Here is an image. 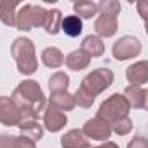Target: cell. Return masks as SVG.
I'll return each mask as SVG.
<instances>
[{
  "mask_svg": "<svg viewBox=\"0 0 148 148\" xmlns=\"http://www.w3.org/2000/svg\"><path fill=\"white\" fill-rule=\"evenodd\" d=\"M12 103L21 113V120H38L47 106V98L35 80H23L11 96Z\"/></svg>",
  "mask_w": 148,
  "mask_h": 148,
  "instance_id": "obj_1",
  "label": "cell"
},
{
  "mask_svg": "<svg viewBox=\"0 0 148 148\" xmlns=\"http://www.w3.org/2000/svg\"><path fill=\"white\" fill-rule=\"evenodd\" d=\"M113 71L110 68H96L91 73L82 79L79 89L75 91L73 98H75V103L82 108H91L96 96L101 94L103 91H106L112 84H113Z\"/></svg>",
  "mask_w": 148,
  "mask_h": 148,
  "instance_id": "obj_2",
  "label": "cell"
},
{
  "mask_svg": "<svg viewBox=\"0 0 148 148\" xmlns=\"http://www.w3.org/2000/svg\"><path fill=\"white\" fill-rule=\"evenodd\" d=\"M11 54L23 75H32L38 70V59L35 52V44L26 37H18L11 45Z\"/></svg>",
  "mask_w": 148,
  "mask_h": 148,
  "instance_id": "obj_3",
  "label": "cell"
},
{
  "mask_svg": "<svg viewBox=\"0 0 148 148\" xmlns=\"http://www.w3.org/2000/svg\"><path fill=\"white\" fill-rule=\"evenodd\" d=\"M129 105H127V101H125V98L120 94V92H115V94H112L110 98H106L103 103H101V106H99V110H98V115L96 117H99L101 120H105L106 124H115L117 120H120V119H124V117H129Z\"/></svg>",
  "mask_w": 148,
  "mask_h": 148,
  "instance_id": "obj_4",
  "label": "cell"
},
{
  "mask_svg": "<svg viewBox=\"0 0 148 148\" xmlns=\"http://www.w3.org/2000/svg\"><path fill=\"white\" fill-rule=\"evenodd\" d=\"M45 18V9L42 5L25 4L16 11V28L21 32H30L35 26H42Z\"/></svg>",
  "mask_w": 148,
  "mask_h": 148,
  "instance_id": "obj_5",
  "label": "cell"
},
{
  "mask_svg": "<svg viewBox=\"0 0 148 148\" xmlns=\"http://www.w3.org/2000/svg\"><path fill=\"white\" fill-rule=\"evenodd\" d=\"M141 49H143V47H141L139 38H136V37H132V35H124V37H120V38L113 44L112 54H113L115 59L125 61V59H131V58H134V56H139Z\"/></svg>",
  "mask_w": 148,
  "mask_h": 148,
  "instance_id": "obj_6",
  "label": "cell"
},
{
  "mask_svg": "<svg viewBox=\"0 0 148 148\" xmlns=\"http://www.w3.org/2000/svg\"><path fill=\"white\" fill-rule=\"evenodd\" d=\"M82 132L87 139H96V141H108L110 136H112V127L110 124H106L105 120H101L99 117H94V119H89L84 127H82Z\"/></svg>",
  "mask_w": 148,
  "mask_h": 148,
  "instance_id": "obj_7",
  "label": "cell"
},
{
  "mask_svg": "<svg viewBox=\"0 0 148 148\" xmlns=\"http://www.w3.org/2000/svg\"><path fill=\"white\" fill-rule=\"evenodd\" d=\"M42 119H44V127H45L49 132H59V131L68 124L66 113L61 112V110H58V108H54V106H51V105L45 106Z\"/></svg>",
  "mask_w": 148,
  "mask_h": 148,
  "instance_id": "obj_8",
  "label": "cell"
},
{
  "mask_svg": "<svg viewBox=\"0 0 148 148\" xmlns=\"http://www.w3.org/2000/svg\"><path fill=\"white\" fill-rule=\"evenodd\" d=\"M19 122H21V113L12 103V99L7 96H0V124L9 127H14V125L18 127Z\"/></svg>",
  "mask_w": 148,
  "mask_h": 148,
  "instance_id": "obj_9",
  "label": "cell"
},
{
  "mask_svg": "<svg viewBox=\"0 0 148 148\" xmlns=\"http://www.w3.org/2000/svg\"><path fill=\"white\" fill-rule=\"evenodd\" d=\"M125 77L131 86L143 87L148 82V61H138L125 70Z\"/></svg>",
  "mask_w": 148,
  "mask_h": 148,
  "instance_id": "obj_10",
  "label": "cell"
},
{
  "mask_svg": "<svg viewBox=\"0 0 148 148\" xmlns=\"http://www.w3.org/2000/svg\"><path fill=\"white\" fill-rule=\"evenodd\" d=\"M94 30L98 33L99 38H110L117 33L119 30V19L117 16H106V14H99L96 23H94Z\"/></svg>",
  "mask_w": 148,
  "mask_h": 148,
  "instance_id": "obj_11",
  "label": "cell"
},
{
  "mask_svg": "<svg viewBox=\"0 0 148 148\" xmlns=\"http://www.w3.org/2000/svg\"><path fill=\"white\" fill-rule=\"evenodd\" d=\"M129 105V108H136V110H145L146 108V89L145 87H138V86H127L124 89L122 94Z\"/></svg>",
  "mask_w": 148,
  "mask_h": 148,
  "instance_id": "obj_12",
  "label": "cell"
},
{
  "mask_svg": "<svg viewBox=\"0 0 148 148\" xmlns=\"http://www.w3.org/2000/svg\"><path fill=\"white\" fill-rule=\"evenodd\" d=\"M61 146L63 148H91V143L84 136L82 129H70L61 136Z\"/></svg>",
  "mask_w": 148,
  "mask_h": 148,
  "instance_id": "obj_13",
  "label": "cell"
},
{
  "mask_svg": "<svg viewBox=\"0 0 148 148\" xmlns=\"http://www.w3.org/2000/svg\"><path fill=\"white\" fill-rule=\"evenodd\" d=\"M64 64L68 66V70L80 71V70H86V68L91 64V56H89L87 52H84L82 49L71 51V52L64 58Z\"/></svg>",
  "mask_w": 148,
  "mask_h": 148,
  "instance_id": "obj_14",
  "label": "cell"
},
{
  "mask_svg": "<svg viewBox=\"0 0 148 148\" xmlns=\"http://www.w3.org/2000/svg\"><path fill=\"white\" fill-rule=\"evenodd\" d=\"M49 105L54 106V108H58V110H61V112H71L73 108L77 106L75 98H73V94H70L68 91L51 94V98H49Z\"/></svg>",
  "mask_w": 148,
  "mask_h": 148,
  "instance_id": "obj_15",
  "label": "cell"
},
{
  "mask_svg": "<svg viewBox=\"0 0 148 148\" xmlns=\"http://www.w3.org/2000/svg\"><path fill=\"white\" fill-rule=\"evenodd\" d=\"M18 127L21 131V136L32 139L33 143H37L44 136V125H40L38 120H21L18 124Z\"/></svg>",
  "mask_w": 148,
  "mask_h": 148,
  "instance_id": "obj_16",
  "label": "cell"
},
{
  "mask_svg": "<svg viewBox=\"0 0 148 148\" xmlns=\"http://www.w3.org/2000/svg\"><path fill=\"white\" fill-rule=\"evenodd\" d=\"M61 21H63V14L58 9H51L45 11V18L42 23V28L45 30V33L49 35H56L61 32Z\"/></svg>",
  "mask_w": 148,
  "mask_h": 148,
  "instance_id": "obj_17",
  "label": "cell"
},
{
  "mask_svg": "<svg viewBox=\"0 0 148 148\" xmlns=\"http://www.w3.org/2000/svg\"><path fill=\"white\" fill-rule=\"evenodd\" d=\"M80 49L84 52H87L91 58H99L105 54V44L103 40L98 37V35H87L84 40H82V45Z\"/></svg>",
  "mask_w": 148,
  "mask_h": 148,
  "instance_id": "obj_18",
  "label": "cell"
},
{
  "mask_svg": "<svg viewBox=\"0 0 148 148\" xmlns=\"http://www.w3.org/2000/svg\"><path fill=\"white\" fill-rule=\"evenodd\" d=\"M0 148H37L35 143L25 136L0 134Z\"/></svg>",
  "mask_w": 148,
  "mask_h": 148,
  "instance_id": "obj_19",
  "label": "cell"
},
{
  "mask_svg": "<svg viewBox=\"0 0 148 148\" xmlns=\"http://www.w3.org/2000/svg\"><path fill=\"white\" fill-rule=\"evenodd\" d=\"M16 0H2L0 2V21L7 26H16V9H18Z\"/></svg>",
  "mask_w": 148,
  "mask_h": 148,
  "instance_id": "obj_20",
  "label": "cell"
},
{
  "mask_svg": "<svg viewBox=\"0 0 148 148\" xmlns=\"http://www.w3.org/2000/svg\"><path fill=\"white\" fill-rule=\"evenodd\" d=\"M61 30L64 32V35L75 38V37H79V35L82 33V30H84L82 19H80L79 16H75V14H70V16L63 18V21H61Z\"/></svg>",
  "mask_w": 148,
  "mask_h": 148,
  "instance_id": "obj_21",
  "label": "cell"
},
{
  "mask_svg": "<svg viewBox=\"0 0 148 148\" xmlns=\"http://www.w3.org/2000/svg\"><path fill=\"white\" fill-rule=\"evenodd\" d=\"M42 61H44V64H45L47 68L56 70V68H61V66H63L64 56H63V52H61L58 47H45V49L42 51Z\"/></svg>",
  "mask_w": 148,
  "mask_h": 148,
  "instance_id": "obj_22",
  "label": "cell"
},
{
  "mask_svg": "<svg viewBox=\"0 0 148 148\" xmlns=\"http://www.w3.org/2000/svg\"><path fill=\"white\" fill-rule=\"evenodd\" d=\"M73 11H75V16H79L80 19H91L94 14H98V4L89 2V0H80V2L73 4Z\"/></svg>",
  "mask_w": 148,
  "mask_h": 148,
  "instance_id": "obj_23",
  "label": "cell"
},
{
  "mask_svg": "<svg viewBox=\"0 0 148 148\" xmlns=\"http://www.w3.org/2000/svg\"><path fill=\"white\" fill-rule=\"evenodd\" d=\"M70 86V77L66 75L64 71H56L54 75H51L49 79V89H51V94L54 92H64Z\"/></svg>",
  "mask_w": 148,
  "mask_h": 148,
  "instance_id": "obj_24",
  "label": "cell"
},
{
  "mask_svg": "<svg viewBox=\"0 0 148 148\" xmlns=\"http://www.w3.org/2000/svg\"><path fill=\"white\" fill-rule=\"evenodd\" d=\"M120 4L117 0H101L98 4V12L99 14H106V16H117L120 14Z\"/></svg>",
  "mask_w": 148,
  "mask_h": 148,
  "instance_id": "obj_25",
  "label": "cell"
},
{
  "mask_svg": "<svg viewBox=\"0 0 148 148\" xmlns=\"http://www.w3.org/2000/svg\"><path fill=\"white\" fill-rule=\"evenodd\" d=\"M110 127H112V132H115L119 136H125V134H129L132 131V120L129 117H124V119L117 120L115 124H112Z\"/></svg>",
  "mask_w": 148,
  "mask_h": 148,
  "instance_id": "obj_26",
  "label": "cell"
},
{
  "mask_svg": "<svg viewBox=\"0 0 148 148\" xmlns=\"http://www.w3.org/2000/svg\"><path fill=\"white\" fill-rule=\"evenodd\" d=\"M127 148H148V141H146V138H143V136H136V138H132V139L129 141Z\"/></svg>",
  "mask_w": 148,
  "mask_h": 148,
  "instance_id": "obj_27",
  "label": "cell"
},
{
  "mask_svg": "<svg viewBox=\"0 0 148 148\" xmlns=\"http://www.w3.org/2000/svg\"><path fill=\"white\" fill-rule=\"evenodd\" d=\"M94 148H119V145L113 141H103L99 146H94Z\"/></svg>",
  "mask_w": 148,
  "mask_h": 148,
  "instance_id": "obj_28",
  "label": "cell"
},
{
  "mask_svg": "<svg viewBox=\"0 0 148 148\" xmlns=\"http://www.w3.org/2000/svg\"><path fill=\"white\" fill-rule=\"evenodd\" d=\"M148 7V4L146 2H141V4H138V9H139V14H141V18L145 19L146 18V12H145V9Z\"/></svg>",
  "mask_w": 148,
  "mask_h": 148,
  "instance_id": "obj_29",
  "label": "cell"
},
{
  "mask_svg": "<svg viewBox=\"0 0 148 148\" xmlns=\"http://www.w3.org/2000/svg\"><path fill=\"white\" fill-rule=\"evenodd\" d=\"M91 148H92V146H91Z\"/></svg>",
  "mask_w": 148,
  "mask_h": 148,
  "instance_id": "obj_30",
  "label": "cell"
}]
</instances>
